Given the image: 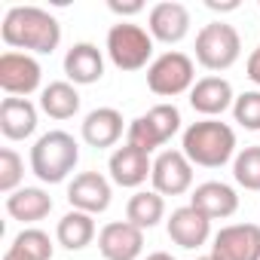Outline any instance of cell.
Wrapping results in <instances>:
<instances>
[{"label": "cell", "mask_w": 260, "mask_h": 260, "mask_svg": "<svg viewBox=\"0 0 260 260\" xmlns=\"http://www.w3.org/2000/svg\"><path fill=\"white\" fill-rule=\"evenodd\" d=\"M0 37H4V43L13 52L25 49L37 55H52L61 43V25L52 13L40 7H13L4 16Z\"/></svg>", "instance_id": "6da1fadb"}, {"label": "cell", "mask_w": 260, "mask_h": 260, "mask_svg": "<svg viewBox=\"0 0 260 260\" xmlns=\"http://www.w3.org/2000/svg\"><path fill=\"white\" fill-rule=\"evenodd\" d=\"M184 156L202 169H220L236 153V132L220 119H199L184 128Z\"/></svg>", "instance_id": "7a4b0ae2"}, {"label": "cell", "mask_w": 260, "mask_h": 260, "mask_svg": "<svg viewBox=\"0 0 260 260\" xmlns=\"http://www.w3.org/2000/svg\"><path fill=\"white\" fill-rule=\"evenodd\" d=\"M77 162H80V144L61 128L40 135L37 144L31 147V172L43 184H61L77 169Z\"/></svg>", "instance_id": "3957f363"}, {"label": "cell", "mask_w": 260, "mask_h": 260, "mask_svg": "<svg viewBox=\"0 0 260 260\" xmlns=\"http://www.w3.org/2000/svg\"><path fill=\"white\" fill-rule=\"evenodd\" d=\"M181 132V110L175 104H156L147 113H141L138 119L128 122L125 128V144H132L144 153H153L156 147L169 144L175 135Z\"/></svg>", "instance_id": "277c9868"}, {"label": "cell", "mask_w": 260, "mask_h": 260, "mask_svg": "<svg viewBox=\"0 0 260 260\" xmlns=\"http://www.w3.org/2000/svg\"><path fill=\"white\" fill-rule=\"evenodd\" d=\"M107 55L119 71H141L150 68V55H153V37L150 31H144L141 25L132 22H119L107 31Z\"/></svg>", "instance_id": "5b68a950"}, {"label": "cell", "mask_w": 260, "mask_h": 260, "mask_svg": "<svg viewBox=\"0 0 260 260\" xmlns=\"http://www.w3.org/2000/svg\"><path fill=\"white\" fill-rule=\"evenodd\" d=\"M242 55V37L226 22H211L196 34V61L205 71H230Z\"/></svg>", "instance_id": "8992f818"}, {"label": "cell", "mask_w": 260, "mask_h": 260, "mask_svg": "<svg viewBox=\"0 0 260 260\" xmlns=\"http://www.w3.org/2000/svg\"><path fill=\"white\" fill-rule=\"evenodd\" d=\"M147 86L159 98H175V95L190 92L196 86V64H193V58L178 52V49L162 52L147 68Z\"/></svg>", "instance_id": "52a82bcc"}, {"label": "cell", "mask_w": 260, "mask_h": 260, "mask_svg": "<svg viewBox=\"0 0 260 260\" xmlns=\"http://www.w3.org/2000/svg\"><path fill=\"white\" fill-rule=\"evenodd\" d=\"M43 68L34 55L28 52H4L0 55V89L10 98H25L40 89Z\"/></svg>", "instance_id": "ba28073f"}, {"label": "cell", "mask_w": 260, "mask_h": 260, "mask_svg": "<svg viewBox=\"0 0 260 260\" xmlns=\"http://www.w3.org/2000/svg\"><path fill=\"white\" fill-rule=\"evenodd\" d=\"M150 181L159 196H184L193 187V162L184 156V150H162L153 159Z\"/></svg>", "instance_id": "9c48e42d"}, {"label": "cell", "mask_w": 260, "mask_h": 260, "mask_svg": "<svg viewBox=\"0 0 260 260\" xmlns=\"http://www.w3.org/2000/svg\"><path fill=\"white\" fill-rule=\"evenodd\" d=\"M98 251L104 260H138L144 251V230L128 220H110L98 233Z\"/></svg>", "instance_id": "30bf717a"}, {"label": "cell", "mask_w": 260, "mask_h": 260, "mask_svg": "<svg viewBox=\"0 0 260 260\" xmlns=\"http://www.w3.org/2000/svg\"><path fill=\"white\" fill-rule=\"evenodd\" d=\"M211 257L217 260H260V226L230 223L214 236Z\"/></svg>", "instance_id": "8fae6325"}, {"label": "cell", "mask_w": 260, "mask_h": 260, "mask_svg": "<svg viewBox=\"0 0 260 260\" xmlns=\"http://www.w3.org/2000/svg\"><path fill=\"white\" fill-rule=\"evenodd\" d=\"M107 172H110V181L116 187L138 190L153 175V162H150V153H144V150H138L132 144H122V147H116L110 153Z\"/></svg>", "instance_id": "7c38bea8"}, {"label": "cell", "mask_w": 260, "mask_h": 260, "mask_svg": "<svg viewBox=\"0 0 260 260\" xmlns=\"http://www.w3.org/2000/svg\"><path fill=\"white\" fill-rule=\"evenodd\" d=\"M110 181L98 172H80L71 184H68V202L77 211L86 214H101L110 208Z\"/></svg>", "instance_id": "4fadbf2b"}, {"label": "cell", "mask_w": 260, "mask_h": 260, "mask_svg": "<svg viewBox=\"0 0 260 260\" xmlns=\"http://www.w3.org/2000/svg\"><path fill=\"white\" fill-rule=\"evenodd\" d=\"M147 28L150 37L159 43H181L190 34V10L178 0H166V4H156L147 16Z\"/></svg>", "instance_id": "5bb4252c"}, {"label": "cell", "mask_w": 260, "mask_h": 260, "mask_svg": "<svg viewBox=\"0 0 260 260\" xmlns=\"http://www.w3.org/2000/svg\"><path fill=\"white\" fill-rule=\"evenodd\" d=\"M236 104V95H233V86L230 80L223 77H202L196 80V86L190 89V107L208 119L220 116L223 110H230Z\"/></svg>", "instance_id": "9a60e30c"}, {"label": "cell", "mask_w": 260, "mask_h": 260, "mask_svg": "<svg viewBox=\"0 0 260 260\" xmlns=\"http://www.w3.org/2000/svg\"><path fill=\"white\" fill-rule=\"evenodd\" d=\"M190 205L196 211H202L208 220H223V217H233L239 211V196L223 181H205L193 190Z\"/></svg>", "instance_id": "2e32d148"}, {"label": "cell", "mask_w": 260, "mask_h": 260, "mask_svg": "<svg viewBox=\"0 0 260 260\" xmlns=\"http://www.w3.org/2000/svg\"><path fill=\"white\" fill-rule=\"evenodd\" d=\"M211 236V220L196 211L193 205H184V208H175L172 217H169V239L187 251L193 248H202Z\"/></svg>", "instance_id": "e0dca14e"}, {"label": "cell", "mask_w": 260, "mask_h": 260, "mask_svg": "<svg viewBox=\"0 0 260 260\" xmlns=\"http://www.w3.org/2000/svg\"><path fill=\"white\" fill-rule=\"evenodd\" d=\"M64 74L74 86H92L104 77V55L95 43H74L64 55Z\"/></svg>", "instance_id": "ac0fdd59"}, {"label": "cell", "mask_w": 260, "mask_h": 260, "mask_svg": "<svg viewBox=\"0 0 260 260\" xmlns=\"http://www.w3.org/2000/svg\"><path fill=\"white\" fill-rule=\"evenodd\" d=\"M80 132H83V141L95 150L113 147L122 138V113L116 107H95L92 113H86Z\"/></svg>", "instance_id": "d6986e66"}, {"label": "cell", "mask_w": 260, "mask_h": 260, "mask_svg": "<svg viewBox=\"0 0 260 260\" xmlns=\"http://www.w3.org/2000/svg\"><path fill=\"white\" fill-rule=\"evenodd\" d=\"M0 132L10 141H25L37 132V107L28 98L0 101Z\"/></svg>", "instance_id": "ffe728a7"}, {"label": "cell", "mask_w": 260, "mask_h": 260, "mask_svg": "<svg viewBox=\"0 0 260 260\" xmlns=\"http://www.w3.org/2000/svg\"><path fill=\"white\" fill-rule=\"evenodd\" d=\"M7 211L13 220H22V223H37L43 220L49 211H52V199L46 190L40 187H19L16 193L7 196Z\"/></svg>", "instance_id": "44dd1931"}, {"label": "cell", "mask_w": 260, "mask_h": 260, "mask_svg": "<svg viewBox=\"0 0 260 260\" xmlns=\"http://www.w3.org/2000/svg\"><path fill=\"white\" fill-rule=\"evenodd\" d=\"M40 110L49 119H71L80 110V92L68 80H55L40 92Z\"/></svg>", "instance_id": "7402d4cb"}, {"label": "cell", "mask_w": 260, "mask_h": 260, "mask_svg": "<svg viewBox=\"0 0 260 260\" xmlns=\"http://www.w3.org/2000/svg\"><path fill=\"white\" fill-rule=\"evenodd\" d=\"M55 239H58V245L68 248V251H83V248L92 245V239H95V220H92V214L71 208V211L58 220Z\"/></svg>", "instance_id": "603a6c76"}, {"label": "cell", "mask_w": 260, "mask_h": 260, "mask_svg": "<svg viewBox=\"0 0 260 260\" xmlns=\"http://www.w3.org/2000/svg\"><path fill=\"white\" fill-rule=\"evenodd\" d=\"M166 217V199L156 190H138L125 202V220L135 223L138 230H153Z\"/></svg>", "instance_id": "cb8c5ba5"}, {"label": "cell", "mask_w": 260, "mask_h": 260, "mask_svg": "<svg viewBox=\"0 0 260 260\" xmlns=\"http://www.w3.org/2000/svg\"><path fill=\"white\" fill-rule=\"evenodd\" d=\"M10 254L19 257V260H52V239H49L43 230H37V226L22 230V233L13 239Z\"/></svg>", "instance_id": "d4e9b609"}, {"label": "cell", "mask_w": 260, "mask_h": 260, "mask_svg": "<svg viewBox=\"0 0 260 260\" xmlns=\"http://www.w3.org/2000/svg\"><path fill=\"white\" fill-rule=\"evenodd\" d=\"M233 178L239 187L260 193V144H251L236 153L233 159Z\"/></svg>", "instance_id": "484cf974"}, {"label": "cell", "mask_w": 260, "mask_h": 260, "mask_svg": "<svg viewBox=\"0 0 260 260\" xmlns=\"http://www.w3.org/2000/svg\"><path fill=\"white\" fill-rule=\"evenodd\" d=\"M22 178H25L22 156L13 147H4V150H0V190H4V193H16Z\"/></svg>", "instance_id": "4316f807"}, {"label": "cell", "mask_w": 260, "mask_h": 260, "mask_svg": "<svg viewBox=\"0 0 260 260\" xmlns=\"http://www.w3.org/2000/svg\"><path fill=\"white\" fill-rule=\"evenodd\" d=\"M233 116H236V122L242 128H248V132H260V92H242V95H236Z\"/></svg>", "instance_id": "83f0119b"}, {"label": "cell", "mask_w": 260, "mask_h": 260, "mask_svg": "<svg viewBox=\"0 0 260 260\" xmlns=\"http://www.w3.org/2000/svg\"><path fill=\"white\" fill-rule=\"evenodd\" d=\"M110 13H116V16H138L141 10H144V4H141V0H128V4H119V0H110Z\"/></svg>", "instance_id": "f1b7e54d"}, {"label": "cell", "mask_w": 260, "mask_h": 260, "mask_svg": "<svg viewBox=\"0 0 260 260\" xmlns=\"http://www.w3.org/2000/svg\"><path fill=\"white\" fill-rule=\"evenodd\" d=\"M248 80L260 86V46L248 55Z\"/></svg>", "instance_id": "f546056e"}, {"label": "cell", "mask_w": 260, "mask_h": 260, "mask_svg": "<svg viewBox=\"0 0 260 260\" xmlns=\"http://www.w3.org/2000/svg\"><path fill=\"white\" fill-rule=\"evenodd\" d=\"M205 7L214 10V13H233V10H239V0H230V4H217V0H208Z\"/></svg>", "instance_id": "4dcf8cb0"}, {"label": "cell", "mask_w": 260, "mask_h": 260, "mask_svg": "<svg viewBox=\"0 0 260 260\" xmlns=\"http://www.w3.org/2000/svg\"><path fill=\"white\" fill-rule=\"evenodd\" d=\"M144 260H175V257H172L169 251H153V254H147Z\"/></svg>", "instance_id": "1f68e13d"}, {"label": "cell", "mask_w": 260, "mask_h": 260, "mask_svg": "<svg viewBox=\"0 0 260 260\" xmlns=\"http://www.w3.org/2000/svg\"><path fill=\"white\" fill-rule=\"evenodd\" d=\"M4 260H19V257H13V254H10V251H7V254H4Z\"/></svg>", "instance_id": "d6a6232c"}, {"label": "cell", "mask_w": 260, "mask_h": 260, "mask_svg": "<svg viewBox=\"0 0 260 260\" xmlns=\"http://www.w3.org/2000/svg\"><path fill=\"white\" fill-rule=\"evenodd\" d=\"M196 260H217V257H211V254H205V257H196Z\"/></svg>", "instance_id": "836d02e7"}]
</instances>
